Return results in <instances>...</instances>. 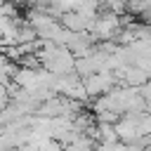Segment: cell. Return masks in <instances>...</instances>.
Segmentation results:
<instances>
[{
  "instance_id": "cell-2",
  "label": "cell",
  "mask_w": 151,
  "mask_h": 151,
  "mask_svg": "<svg viewBox=\"0 0 151 151\" xmlns=\"http://www.w3.org/2000/svg\"><path fill=\"white\" fill-rule=\"evenodd\" d=\"M17 64H14V59L12 57H7L2 50H0V83H5L7 87H12L14 83H12V78H14V73H17Z\"/></svg>"
},
{
  "instance_id": "cell-4",
  "label": "cell",
  "mask_w": 151,
  "mask_h": 151,
  "mask_svg": "<svg viewBox=\"0 0 151 151\" xmlns=\"http://www.w3.org/2000/svg\"><path fill=\"white\" fill-rule=\"evenodd\" d=\"M40 151H64V144L54 137H47V139L40 142Z\"/></svg>"
},
{
  "instance_id": "cell-3",
  "label": "cell",
  "mask_w": 151,
  "mask_h": 151,
  "mask_svg": "<svg viewBox=\"0 0 151 151\" xmlns=\"http://www.w3.org/2000/svg\"><path fill=\"white\" fill-rule=\"evenodd\" d=\"M94 149H97V139L92 134H87V132L64 146V151H94Z\"/></svg>"
},
{
  "instance_id": "cell-5",
  "label": "cell",
  "mask_w": 151,
  "mask_h": 151,
  "mask_svg": "<svg viewBox=\"0 0 151 151\" xmlns=\"http://www.w3.org/2000/svg\"><path fill=\"white\" fill-rule=\"evenodd\" d=\"M14 5H21V2H28V0H12Z\"/></svg>"
},
{
  "instance_id": "cell-6",
  "label": "cell",
  "mask_w": 151,
  "mask_h": 151,
  "mask_svg": "<svg viewBox=\"0 0 151 151\" xmlns=\"http://www.w3.org/2000/svg\"><path fill=\"white\" fill-rule=\"evenodd\" d=\"M2 2H5V0H0V5H2Z\"/></svg>"
},
{
  "instance_id": "cell-1",
  "label": "cell",
  "mask_w": 151,
  "mask_h": 151,
  "mask_svg": "<svg viewBox=\"0 0 151 151\" xmlns=\"http://www.w3.org/2000/svg\"><path fill=\"white\" fill-rule=\"evenodd\" d=\"M116 78H118L116 71H97L92 76H85L83 83L90 97H99V94H106L111 87H116Z\"/></svg>"
}]
</instances>
